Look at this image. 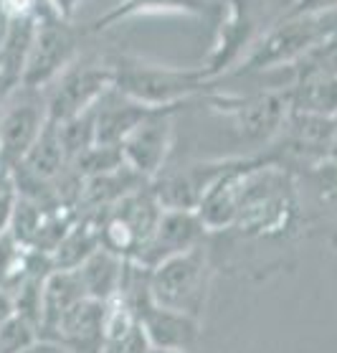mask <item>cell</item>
Masks as SVG:
<instances>
[{
	"instance_id": "5",
	"label": "cell",
	"mask_w": 337,
	"mask_h": 353,
	"mask_svg": "<svg viewBox=\"0 0 337 353\" xmlns=\"http://www.w3.org/2000/svg\"><path fill=\"white\" fill-rule=\"evenodd\" d=\"M81 54V31L76 23L54 16L43 6L36 16L31 51L25 59V69L21 84L36 89H46L74 59Z\"/></svg>"
},
{
	"instance_id": "12",
	"label": "cell",
	"mask_w": 337,
	"mask_h": 353,
	"mask_svg": "<svg viewBox=\"0 0 337 353\" xmlns=\"http://www.w3.org/2000/svg\"><path fill=\"white\" fill-rule=\"evenodd\" d=\"M233 161H213V163H191L177 170H160L150 181L155 199L160 201L162 209H185L195 211L198 201L208 185L224 173Z\"/></svg>"
},
{
	"instance_id": "17",
	"label": "cell",
	"mask_w": 337,
	"mask_h": 353,
	"mask_svg": "<svg viewBox=\"0 0 337 353\" xmlns=\"http://www.w3.org/2000/svg\"><path fill=\"white\" fill-rule=\"evenodd\" d=\"M287 107L292 112L335 117L337 114V77L329 74H307L289 81L284 89Z\"/></svg>"
},
{
	"instance_id": "1",
	"label": "cell",
	"mask_w": 337,
	"mask_h": 353,
	"mask_svg": "<svg viewBox=\"0 0 337 353\" xmlns=\"http://www.w3.org/2000/svg\"><path fill=\"white\" fill-rule=\"evenodd\" d=\"M117 92L144 107H180L210 89V77L203 64L177 66L165 61L120 54L109 59Z\"/></svg>"
},
{
	"instance_id": "3",
	"label": "cell",
	"mask_w": 337,
	"mask_h": 353,
	"mask_svg": "<svg viewBox=\"0 0 337 353\" xmlns=\"http://www.w3.org/2000/svg\"><path fill=\"white\" fill-rule=\"evenodd\" d=\"M210 267L203 244L165 259L147 274V292L155 305L180 310L193 318L201 315L208 295Z\"/></svg>"
},
{
	"instance_id": "24",
	"label": "cell",
	"mask_w": 337,
	"mask_h": 353,
	"mask_svg": "<svg viewBox=\"0 0 337 353\" xmlns=\"http://www.w3.org/2000/svg\"><path fill=\"white\" fill-rule=\"evenodd\" d=\"M13 313H16V310H13V297L0 290V328L6 325V321H8Z\"/></svg>"
},
{
	"instance_id": "16",
	"label": "cell",
	"mask_w": 337,
	"mask_h": 353,
	"mask_svg": "<svg viewBox=\"0 0 337 353\" xmlns=\"http://www.w3.org/2000/svg\"><path fill=\"white\" fill-rule=\"evenodd\" d=\"M124 262L120 254H114L109 249L99 247L91 254L81 262L74 272L79 277V285L84 290V297H91V300H99V303H109L117 297L122 285V274H124Z\"/></svg>"
},
{
	"instance_id": "19",
	"label": "cell",
	"mask_w": 337,
	"mask_h": 353,
	"mask_svg": "<svg viewBox=\"0 0 337 353\" xmlns=\"http://www.w3.org/2000/svg\"><path fill=\"white\" fill-rule=\"evenodd\" d=\"M33 28H36V16L13 18L3 36V43H0V74L13 84H21V77H23L25 59L31 51Z\"/></svg>"
},
{
	"instance_id": "2",
	"label": "cell",
	"mask_w": 337,
	"mask_h": 353,
	"mask_svg": "<svg viewBox=\"0 0 337 353\" xmlns=\"http://www.w3.org/2000/svg\"><path fill=\"white\" fill-rule=\"evenodd\" d=\"M327 36H337V10L320 16H284L269 31L259 33L233 72L266 74L287 69Z\"/></svg>"
},
{
	"instance_id": "25",
	"label": "cell",
	"mask_w": 337,
	"mask_h": 353,
	"mask_svg": "<svg viewBox=\"0 0 337 353\" xmlns=\"http://www.w3.org/2000/svg\"><path fill=\"white\" fill-rule=\"evenodd\" d=\"M13 87H18V84H13V81L6 79V77L0 74V110H3V105H6V99H8V94L13 92Z\"/></svg>"
},
{
	"instance_id": "7",
	"label": "cell",
	"mask_w": 337,
	"mask_h": 353,
	"mask_svg": "<svg viewBox=\"0 0 337 353\" xmlns=\"http://www.w3.org/2000/svg\"><path fill=\"white\" fill-rule=\"evenodd\" d=\"M162 214L160 201L155 199L150 181L124 199L112 203L109 209L99 211V236L102 247L120 254L122 259H132L140 252L147 236Z\"/></svg>"
},
{
	"instance_id": "10",
	"label": "cell",
	"mask_w": 337,
	"mask_h": 353,
	"mask_svg": "<svg viewBox=\"0 0 337 353\" xmlns=\"http://www.w3.org/2000/svg\"><path fill=\"white\" fill-rule=\"evenodd\" d=\"M203 234H206V226H203V221L198 219L195 211L162 209L153 234L147 236V241L129 262H135V265L144 267V270H153L165 259L201 244Z\"/></svg>"
},
{
	"instance_id": "9",
	"label": "cell",
	"mask_w": 337,
	"mask_h": 353,
	"mask_svg": "<svg viewBox=\"0 0 337 353\" xmlns=\"http://www.w3.org/2000/svg\"><path fill=\"white\" fill-rule=\"evenodd\" d=\"M210 105L231 117L243 137L266 140L287 120V97L284 92H259V94H210Z\"/></svg>"
},
{
	"instance_id": "23",
	"label": "cell",
	"mask_w": 337,
	"mask_h": 353,
	"mask_svg": "<svg viewBox=\"0 0 337 353\" xmlns=\"http://www.w3.org/2000/svg\"><path fill=\"white\" fill-rule=\"evenodd\" d=\"M43 3H46V8L51 10L54 16L64 18V21H72V23H76L81 8L87 6V0H43Z\"/></svg>"
},
{
	"instance_id": "4",
	"label": "cell",
	"mask_w": 337,
	"mask_h": 353,
	"mask_svg": "<svg viewBox=\"0 0 337 353\" xmlns=\"http://www.w3.org/2000/svg\"><path fill=\"white\" fill-rule=\"evenodd\" d=\"M48 122L43 89L18 84L0 110V181H13V173Z\"/></svg>"
},
{
	"instance_id": "21",
	"label": "cell",
	"mask_w": 337,
	"mask_h": 353,
	"mask_svg": "<svg viewBox=\"0 0 337 353\" xmlns=\"http://www.w3.org/2000/svg\"><path fill=\"white\" fill-rule=\"evenodd\" d=\"M46 3L43 0H0V8L3 13L13 21V18H31L39 16V10L43 8Z\"/></svg>"
},
{
	"instance_id": "11",
	"label": "cell",
	"mask_w": 337,
	"mask_h": 353,
	"mask_svg": "<svg viewBox=\"0 0 337 353\" xmlns=\"http://www.w3.org/2000/svg\"><path fill=\"white\" fill-rule=\"evenodd\" d=\"M226 0H117L112 8H107L102 16H96L87 26L89 33L109 31L114 26H122L135 18H157V16H173V18H195L206 21L221 13Z\"/></svg>"
},
{
	"instance_id": "13",
	"label": "cell",
	"mask_w": 337,
	"mask_h": 353,
	"mask_svg": "<svg viewBox=\"0 0 337 353\" xmlns=\"http://www.w3.org/2000/svg\"><path fill=\"white\" fill-rule=\"evenodd\" d=\"M261 161H233L221 176L208 185V191L203 193L195 214L203 221L206 232L208 229H226L236 221L239 203L246 188L251 170L257 168Z\"/></svg>"
},
{
	"instance_id": "18",
	"label": "cell",
	"mask_w": 337,
	"mask_h": 353,
	"mask_svg": "<svg viewBox=\"0 0 337 353\" xmlns=\"http://www.w3.org/2000/svg\"><path fill=\"white\" fill-rule=\"evenodd\" d=\"M46 254L33 252L21 239H16L10 234V229H6V232L0 234V290L10 295L31 274L41 272L39 265L46 262ZM43 272H51V270H43Z\"/></svg>"
},
{
	"instance_id": "22",
	"label": "cell",
	"mask_w": 337,
	"mask_h": 353,
	"mask_svg": "<svg viewBox=\"0 0 337 353\" xmlns=\"http://www.w3.org/2000/svg\"><path fill=\"white\" fill-rule=\"evenodd\" d=\"M13 206H16V185L13 181H0V234L10 226Z\"/></svg>"
},
{
	"instance_id": "15",
	"label": "cell",
	"mask_w": 337,
	"mask_h": 353,
	"mask_svg": "<svg viewBox=\"0 0 337 353\" xmlns=\"http://www.w3.org/2000/svg\"><path fill=\"white\" fill-rule=\"evenodd\" d=\"M150 110L155 107L140 105L112 87L94 105V143L120 145Z\"/></svg>"
},
{
	"instance_id": "14",
	"label": "cell",
	"mask_w": 337,
	"mask_h": 353,
	"mask_svg": "<svg viewBox=\"0 0 337 353\" xmlns=\"http://www.w3.org/2000/svg\"><path fill=\"white\" fill-rule=\"evenodd\" d=\"M132 310H135L137 323H140L150 348L188 353L191 345L195 343V338H198V318L180 313V310L155 305L150 297L142 300L140 305H135Z\"/></svg>"
},
{
	"instance_id": "8",
	"label": "cell",
	"mask_w": 337,
	"mask_h": 353,
	"mask_svg": "<svg viewBox=\"0 0 337 353\" xmlns=\"http://www.w3.org/2000/svg\"><path fill=\"white\" fill-rule=\"evenodd\" d=\"M177 110L180 107H155L120 143L124 165H129L144 181H153L168 165V155L175 140Z\"/></svg>"
},
{
	"instance_id": "26",
	"label": "cell",
	"mask_w": 337,
	"mask_h": 353,
	"mask_svg": "<svg viewBox=\"0 0 337 353\" xmlns=\"http://www.w3.org/2000/svg\"><path fill=\"white\" fill-rule=\"evenodd\" d=\"M147 353H177V351H160V348H150Z\"/></svg>"
},
{
	"instance_id": "6",
	"label": "cell",
	"mask_w": 337,
	"mask_h": 353,
	"mask_svg": "<svg viewBox=\"0 0 337 353\" xmlns=\"http://www.w3.org/2000/svg\"><path fill=\"white\" fill-rule=\"evenodd\" d=\"M114 72L109 59H74L56 79L43 89L46 114L51 122H64L74 114H81L112 89Z\"/></svg>"
},
{
	"instance_id": "20",
	"label": "cell",
	"mask_w": 337,
	"mask_h": 353,
	"mask_svg": "<svg viewBox=\"0 0 337 353\" xmlns=\"http://www.w3.org/2000/svg\"><path fill=\"white\" fill-rule=\"evenodd\" d=\"M337 10V0H292L287 16H320Z\"/></svg>"
}]
</instances>
